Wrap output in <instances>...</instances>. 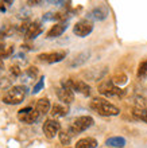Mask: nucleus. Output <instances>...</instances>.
Segmentation results:
<instances>
[{"instance_id": "cd10ccee", "label": "nucleus", "mask_w": 147, "mask_h": 148, "mask_svg": "<svg viewBox=\"0 0 147 148\" xmlns=\"http://www.w3.org/2000/svg\"><path fill=\"white\" fill-rule=\"evenodd\" d=\"M30 5H39V4L42 3V1H38V0H35V1H32V0H30V1H27Z\"/></svg>"}, {"instance_id": "aec40b11", "label": "nucleus", "mask_w": 147, "mask_h": 148, "mask_svg": "<svg viewBox=\"0 0 147 148\" xmlns=\"http://www.w3.org/2000/svg\"><path fill=\"white\" fill-rule=\"evenodd\" d=\"M112 82L115 84V86H121V85H126L127 84V75L123 73H120V74H116V75H113L112 78Z\"/></svg>"}, {"instance_id": "f257e3e1", "label": "nucleus", "mask_w": 147, "mask_h": 148, "mask_svg": "<svg viewBox=\"0 0 147 148\" xmlns=\"http://www.w3.org/2000/svg\"><path fill=\"white\" fill-rule=\"evenodd\" d=\"M90 108L96 113L101 114V116H117L119 114V108L112 105L111 102H108L104 98H93L90 101Z\"/></svg>"}, {"instance_id": "2eb2a0df", "label": "nucleus", "mask_w": 147, "mask_h": 148, "mask_svg": "<svg viewBox=\"0 0 147 148\" xmlns=\"http://www.w3.org/2000/svg\"><path fill=\"white\" fill-rule=\"evenodd\" d=\"M42 32V27L39 23H31L30 27H28L27 32H26V39L27 40H31V39H35L37 36Z\"/></svg>"}, {"instance_id": "bb28decb", "label": "nucleus", "mask_w": 147, "mask_h": 148, "mask_svg": "<svg viewBox=\"0 0 147 148\" xmlns=\"http://www.w3.org/2000/svg\"><path fill=\"white\" fill-rule=\"evenodd\" d=\"M3 79H4V81H0V86H1V88L10 85V79H7V78H3Z\"/></svg>"}, {"instance_id": "6e6552de", "label": "nucleus", "mask_w": 147, "mask_h": 148, "mask_svg": "<svg viewBox=\"0 0 147 148\" xmlns=\"http://www.w3.org/2000/svg\"><path fill=\"white\" fill-rule=\"evenodd\" d=\"M59 129H61V125H59L58 121H55V120H46L45 124H43V133H45V136L47 139L55 137L57 133L61 132Z\"/></svg>"}, {"instance_id": "dca6fc26", "label": "nucleus", "mask_w": 147, "mask_h": 148, "mask_svg": "<svg viewBox=\"0 0 147 148\" xmlns=\"http://www.w3.org/2000/svg\"><path fill=\"white\" fill-rule=\"evenodd\" d=\"M105 145L108 147H113V148H123L126 145V139L120 136H113V137H108L105 140Z\"/></svg>"}, {"instance_id": "7c9ffc66", "label": "nucleus", "mask_w": 147, "mask_h": 148, "mask_svg": "<svg viewBox=\"0 0 147 148\" xmlns=\"http://www.w3.org/2000/svg\"><path fill=\"white\" fill-rule=\"evenodd\" d=\"M0 69H3V61L0 59Z\"/></svg>"}, {"instance_id": "7ed1b4c3", "label": "nucleus", "mask_w": 147, "mask_h": 148, "mask_svg": "<svg viewBox=\"0 0 147 148\" xmlns=\"http://www.w3.org/2000/svg\"><path fill=\"white\" fill-rule=\"evenodd\" d=\"M93 124H95V120L90 116H80L77 119H74L73 123L69 125L70 136H74V135H78V133L84 132L88 128H90Z\"/></svg>"}, {"instance_id": "a878e982", "label": "nucleus", "mask_w": 147, "mask_h": 148, "mask_svg": "<svg viewBox=\"0 0 147 148\" xmlns=\"http://www.w3.org/2000/svg\"><path fill=\"white\" fill-rule=\"evenodd\" d=\"M6 50H7V47L4 46L3 43H0V58H4V54H6Z\"/></svg>"}, {"instance_id": "9b49d317", "label": "nucleus", "mask_w": 147, "mask_h": 148, "mask_svg": "<svg viewBox=\"0 0 147 148\" xmlns=\"http://www.w3.org/2000/svg\"><path fill=\"white\" fill-rule=\"evenodd\" d=\"M90 58V51L89 50H85L82 51V53H80V54H77L74 58H72V61L69 62V67H80L82 66V65H85L86 62H88V59Z\"/></svg>"}, {"instance_id": "9d476101", "label": "nucleus", "mask_w": 147, "mask_h": 148, "mask_svg": "<svg viewBox=\"0 0 147 148\" xmlns=\"http://www.w3.org/2000/svg\"><path fill=\"white\" fill-rule=\"evenodd\" d=\"M66 58L65 51H55V53H45V54H39L38 59L39 61H45L47 63H55L61 62Z\"/></svg>"}, {"instance_id": "4be33fe9", "label": "nucleus", "mask_w": 147, "mask_h": 148, "mask_svg": "<svg viewBox=\"0 0 147 148\" xmlns=\"http://www.w3.org/2000/svg\"><path fill=\"white\" fill-rule=\"evenodd\" d=\"M58 136H59V141L65 145H68L70 143V140H72V136L69 135V132H59Z\"/></svg>"}, {"instance_id": "f8f14e48", "label": "nucleus", "mask_w": 147, "mask_h": 148, "mask_svg": "<svg viewBox=\"0 0 147 148\" xmlns=\"http://www.w3.org/2000/svg\"><path fill=\"white\" fill-rule=\"evenodd\" d=\"M55 93H57V97L59 98V101H62L63 104H72L74 101V93L73 90L70 89H65V88H58V89L55 90Z\"/></svg>"}, {"instance_id": "39448f33", "label": "nucleus", "mask_w": 147, "mask_h": 148, "mask_svg": "<svg viewBox=\"0 0 147 148\" xmlns=\"http://www.w3.org/2000/svg\"><path fill=\"white\" fill-rule=\"evenodd\" d=\"M99 92L101 94H104L107 97H113V96H117V97H121L126 94L124 90H121L120 88L115 86V84L112 82V79H105L99 85Z\"/></svg>"}, {"instance_id": "4468645a", "label": "nucleus", "mask_w": 147, "mask_h": 148, "mask_svg": "<svg viewBox=\"0 0 147 148\" xmlns=\"http://www.w3.org/2000/svg\"><path fill=\"white\" fill-rule=\"evenodd\" d=\"M107 16H108V10H107V7H104V5L93 8L92 11L88 14V18L92 20H104Z\"/></svg>"}, {"instance_id": "f03ea898", "label": "nucleus", "mask_w": 147, "mask_h": 148, "mask_svg": "<svg viewBox=\"0 0 147 148\" xmlns=\"http://www.w3.org/2000/svg\"><path fill=\"white\" fill-rule=\"evenodd\" d=\"M26 93H27V88L26 86H14L4 96L3 101L4 104H8V105H18L24 100Z\"/></svg>"}, {"instance_id": "ddd939ff", "label": "nucleus", "mask_w": 147, "mask_h": 148, "mask_svg": "<svg viewBox=\"0 0 147 148\" xmlns=\"http://www.w3.org/2000/svg\"><path fill=\"white\" fill-rule=\"evenodd\" d=\"M68 28V22H59V23H57V24H54L53 27L47 31V38L49 39H51V38H57V36H59V35H62L63 32H65V30Z\"/></svg>"}, {"instance_id": "c85d7f7f", "label": "nucleus", "mask_w": 147, "mask_h": 148, "mask_svg": "<svg viewBox=\"0 0 147 148\" xmlns=\"http://www.w3.org/2000/svg\"><path fill=\"white\" fill-rule=\"evenodd\" d=\"M50 4H54V5H61V4H65L66 1H63V0H61V1H49Z\"/></svg>"}, {"instance_id": "393cba45", "label": "nucleus", "mask_w": 147, "mask_h": 148, "mask_svg": "<svg viewBox=\"0 0 147 148\" xmlns=\"http://www.w3.org/2000/svg\"><path fill=\"white\" fill-rule=\"evenodd\" d=\"M27 75L31 77V78H35L37 75H38V69H37L35 66H30L27 69Z\"/></svg>"}, {"instance_id": "6ab92c4d", "label": "nucleus", "mask_w": 147, "mask_h": 148, "mask_svg": "<svg viewBox=\"0 0 147 148\" xmlns=\"http://www.w3.org/2000/svg\"><path fill=\"white\" fill-rule=\"evenodd\" d=\"M50 113L53 117H63L68 114V108L61 105V104H55V105H53Z\"/></svg>"}, {"instance_id": "0eeeda50", "label": "nucleus", "mask_w": 147, "mask_h": 148, "mask_svg": "<svg viewBox=\"0 0 147 148\" xmlns=\"http://www.w3.org/2000/svg\"><path fill=\"white\" fill-rule=\"evenodd\" d=\"M93 31V23L92 20L89 19H82L80 22L74 24L73 27V32L80 38H85L86 35H89Z\"/></svg>"}, {"instance_id": "b1692460", "label": "nucleus", "mask_w": 147, "mask_h": 148, "mask_svg": "<svg viewBox=\"0 0 147 148\" xmlns=\"http://www.w3.org/2000/svg\"><path fill=\"white\" fill-rule=\"evenodd\" d=\"M10 71H11V74L14 77H19L20 74H22V70H20V67L18 65H14V66L10 67Z\"/></svg>"}, {"instance_id": "f3484780", "label": "nucleus", "mask_w": 147, "mask_h": 148, "mask_svg": "<svg viewBox=\"0 0 147 148\" xmlns=\"http://www.w3.org/2000/svg\"><path fill=\"white\" fill-rule=\"evenodd\" d=\"M97 147V140L93 137H85L77 141L76 148H96Z\"/></svg>"}, {"instance_id": "412c9836", "label": "nucleus", "mask_w": 147, "mask_h": 148, "mask_svg": "<svg viewBox=\"0 0 147 148\" xmlns=\"http://www.w3.org/2000/svg\"><path fill=\"white\" fill-rule=\"evenodd\" d=\"M147 77V61L140 62L139 67H138V78L140 79H144Z\"/></svg>"}, {"instance_id": "20e7f679", "label": "nucleus", "mask_w": 147, "mask_h": 148, "mask_svg": "<svg viewBox=\"0 0 147 148\" xmlns=\"http://www.w3.org/2000/svg\"><path fill=\"white\" fill-rule=\"evenodd\" d=\"M61 86L65 89H70L73 92H78V93L84 94V96H89L90 94V86L84 81L80 79H62Z\"/></svg>"}, {"instance_id": "c756f323", "label": "nucleus", "mask_w": 147, "mask_h": 148, "mask_svg": "<svg viewBox=\"0 0 147 148\" xmlns=\"http://www.w3.org/2000/svg\"><path fill=\"white\" fill-rule=\"evenodd\" d=\"M0 11H1V12H4V11H6V7H4V5H3V3H0Z\"/></svg>"}, {"instance_id": "5701e85b", "label": "nucleus", "mask_w": 147, "mask_h": 148, "mask_svg": "<svg viewBox=\"0 0 147 148\" xmlns=\"http://www.w3.org/2000/svg\"><path fill=\"white\" fill-rule=\"evenodd\" d=\"M43 84H45V77H42L41 78V79H39L38 82H37V84H35V86H34V89H32V93L34 94H37L39 92V90L42 89L43 88Z\"/></svg>"}, {"instance_id": "a211bd4d", "label": "nucleus", "mask_w": 147, "mask_h": 148, "mask_svg": "<svg viewBox=\"0 0 147 148\" xmlns=\"http://www.w3.org/2000/svg\"><path fill=\"white\" fill-rule=\"evenodd\" d=\"M35 109L38 110L41 114H45L50 110V101L47 98H41L37 101V105H35Z\"/></svg>"}, {"instance_id": "1a4fd4ad", "label": "nucleus", "mask_w": 147, "mask_h": 148, "mask_svg": "<svg viewBox=\"0 0 147 148\" xmlns=\"http://www.w3.org/2000/svg\"><path fill=\"white\" fill-rule=\"evenodd\" d=\"M134 116L139 120L147 123V101L144 98H138L135 102V108H134Z\"/></svg>"}, {"instance_id": "423d86ee", "label": "nucleus", "mask_w": 147, "mask_h": 148, "mask_svg": "<svg viewBox=\"0 0 147 148\" xmlns=\"http://www.w3.org/2000/svg\"><path fill=\"white\" fill-rule=\"evenodd\" d=\"M39 114H41V113L37 109H32L31 106H27V108H23V109L19 110L18 119H19L22 123H24V124H34L35 121L39 119Z\"/></svg>"}]
</instances>
